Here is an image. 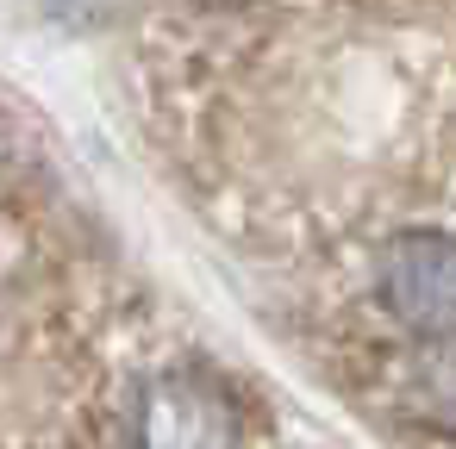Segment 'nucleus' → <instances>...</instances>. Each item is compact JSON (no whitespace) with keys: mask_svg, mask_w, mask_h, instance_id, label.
Here are the masks:
<instances>
[{"mask_svg":"<svg viewBox=\"0 0 456 449\" xmlns=\"http://www.w3.org/2000/svg\"><path fill=\"white\" fill-rule=\"evenodd\" d=\"M375 287L387 312L419 337H456V237L444 231H400L381 262Z\"/></svg>","mask_w":456,"mask_h":449,"instance_id":"nucleus-1","label":"nucleus"},{"mask_svg":"<svg viewBox=\"0 0 456 449\" xmlns=\"http://www.w3.org/2000/svg\"><path fill=\"white\" fill-rule=\"evenodd\" d=\"M132 449H232V405L194 374H163L138 399Z\"/></svg>","mask_w":456,"mask_h":449,"instance_id":"nucleus-2","label":"nucleus"}]
</instances>
